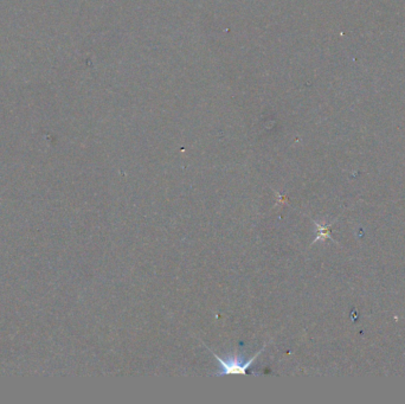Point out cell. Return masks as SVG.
<instances>
[{
	"instance_id": "6da1fadb",
	"label": "cell",
	"mask_w": 405,
	"mask_h": 404,
	"mask_svg": "<svg viewBox=\"0 0 405 404\" xmlns=\"http://www.w3.org/2000/svg\"><path fill=\"white\" fill-rule=\"evenodd\" d=\"M206 348H208V350L212 353V356H213L214 358L219 362V370L217 371L214 375L216 376L245 375V373H247V370L251 366L253 361H255V359L257 358L262 352H263L264 348H266V345H264L263 347H262L261 350L255 354V356H252L251 358L248 359V361H245V362H243V359H242L239 356H237V354H232V356H230L229 358L225 359V358H222V357H219L218 354L214 353L210 347H208V346H206Z\"/></svg>"
}]
</instances>
